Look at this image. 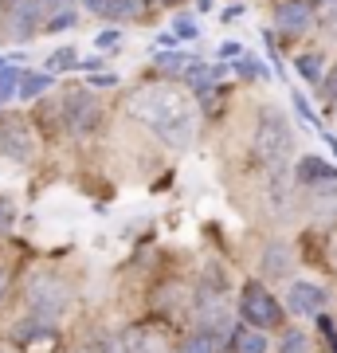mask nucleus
Wrapping results in <instances>:
<instances>
[{
	"label": "nucleus",
	"instance_id": "19",
	"mask_svg": "<svg viewBox=\"0 0 337 353\" xmlns=\"http://www.w3.org/2000/svg\"><path fill=\"white\" fill-rule=\"evenodd\" d=\"M298 75L306 79V83H318V79H322V55H302L298 59Z\"/></svg>",
	"mask_w": 337,
	"mask_h": 353
},
{
	"label": "nucleus",
	"instance_id": "4",
	"mask_svg": "<svg viewBox=\"0 0 337 353\" xmlns=\"http://www.w3.org/2000/svg\"><path fill=\"white\" fill-rule=\"evenodd\" d=\"M28 303H32V310H36L43 322H51V318H59L63 310H67L71 294H67V287H63L59 279L36 275L32 283H28Z\"/></svg>",
	"mask_w": 337,
	"mask_h": 353
},
{
	"label": "nucleus",
	"instance_id": "3",
	"mask_svg": "<svg viewBox=\"0 0 337 353\" xmlns=\"http://www.w3.org/2000/svg\"><path fill=\"white\" fill-rule=\"evenodd\" d=\"M283 306H278V299L271 294V290L263 287V283H243V290H239V318H243V326L251 330H278L283 326Z\"/></svg>",
	"mask_w": 337,
	"mask_h": 353
},
{
	"label": "nucleus",
	"instance_id": "14",
	"mask_svg": "<svg viewBox=\"0 0 337 353\" xmlns=\"http://www.w3.org/2000/svg\"><path fill=\"white\" fill-rule=\"evenodd\" d=\"M16 338H20V341H51V338H55V326L43 322V318H36V322H20Z\"/></svg>",
	"mask_w": 337,
	"mask_h": 353
},
{
	"label": "nucleus",
	"instance_id": "31",
	"mask_svg": "<svg viewBox=\"0 0 337 353\" xmlns=\"http://www.w3.org/2000/svg\"><path fill=\"white\" fill-rule=\"evenodd\" d=\"M4 294H8V275L0 271V303H4Z\"/></svg>",
	"mask_w": 337,
	"mask_h": 353
},
{
	"label": "nucleus",
	"instance_id": "24",
	"mask_svg": "<svg viewBox=\"0 0 337 353\" xmlns=\"http://www.w3.org/2000/svg\"><path fill=\"white\" fill-rule=\"evenodd\" d=\"M173 28H176V36H181V39H196V24H192V20H185V16H181Z\"/></svg>",
	"mask_w": 337,
	"mask_h": 353
},
{
	"label": "nucleus",
	"instance_id": "2",
	"mask_svg": "<svg viewBox=\"0 0 337 353\" xmlns=\"http://www.w3.org/2000/svg\"><path fill=\"white\" fill-rule=\"evenodd\" d=\"M294 150V134H290V122L278 110H263L259 114V130H255V153H259L263 165L271 169H283Z\"/></svg>",
	"mask_w": 337,
	"mask_h": 353
},
{
	"label": "nucleus",
	"instance_id": "32",
	"mask_svg": "<svg viewBox=\"0 0 337 353\" xmlns=\"http://www.w3.org/2000/svg\"><path fill=\"white\" fill-rule=\"evenodd\" d=\"M329 259H334V267H337V236H334V243H329Z\"/></svg>",
	"mask_w": 337,
	"mask_h": 353
},
{
	"label": "nucleus",
	"instance_id": "8",
	"mask_svg": "<svg viewBox=\"0 0 337 353\" xmlns=\"http://www.w3.org/2000/svg\"><path fill=\"white\" fill-rule=\"evenodd\" d=\"M224 350V330L216 326H196L181 341V353H220Z\"/></svg>",
	"mask_w": 337,
	"mask_h": 353
},
{
	"label": "nucleus",
	"instance_id": "33",
	"mask_svg": "<svg viewBox=\"0 0 337 353\" xmlns=\"http://www.w3.org/2000/svg\"><path fill=\"white\" fill-rule=\"evenodd\" d=\"M4 4H8V8H12V4H16V0H4Z\"/></svg>",
	"mask_w": 337,
	"mask_h": 353
},
{
	"label": "nucleus",
	"instance_id": "20",
	"mask_svg": "<svg viewBox=\"0 0 337 353\" xmlns=\"http://www.w3.org/2000/svg\"><path fill=\"white\" fill-rule=\"evenodd\" d=\"M75 63H79V59H75V51H71V48H63V51H55V55L48 59V75H51V71H67V67H75Z\"/></svg>",
	"mask_w": 337,
	"mask_h": 353
},
{
	"label": "nucleus",
	"instance_id": "5",
	"mask_svg": "<svg viewBox=\"0 0 337 353\" xmlns=\"http://www.w3.org/2000/svg\"><path fill=\"white\" fill-rule=\"evenodd\" d=\"M325 303H329V294H325V287H318V283H294L287 294V310H294V314L302 318H318L325 310Z\"/></svg>",
	"mask_w": 337,
	"mask_h": 353
},
{
	"label": "nucleus",
	"instance_id": "34",
	"mask_svg": "<svg viewBox=\"0 0 337 353\" xmlns=\"http://www.w3.org/2000/svg\"><path fill=\"white\" fill-rule=\"evenodd\" d=\"M334 106H337V99H334Z\"/></svg>",
	"mask_w": 337,
	"mask_h": 353
},
{
	"label": "nucleus",
	"instance_id": "26",
	"mask_svg": "<svg viewBox=\"0 0 337 353\" xmlns=\"http://www.w3.org/2000/svg\"><path fill=\"white\" fill-rule=\"evenodd\" d=\"M118 39H122V36H118V32H102V36L94 39V43H99L102 51H110V48H118Z\"/></svg>",
	"mask_w": 337,
	"mask_h": 353
},
{
	"label": "nucleus",
	"instance_id": "30",
	"mask_svg": "<svg viewBox=\"0 0 337 353\" xmlns=\"http://www.w3.org/2000/svg\"><path fill=\"white\" fill-rule=\"evenodd\" d=\"M141 353H165V345L157 338H145V350H141Z\"/></svg>",
	"mask_w": 337,
	"mask_h": 353
},
{
	"label": "nucleus",
	"instance_id": "1",
	"mask_svg": "<svg viewBox=\"0 0 337 353\" xmlns=\"http://www.w3.org/2000/svg\"><path fill=\"white\" fill-rule=\"evenodd\" d=\"M125 110L138 118L141 126L150 130L153 138H161L173 150H188L196 138L200 114H196V99L188 90L173 87V83H145L130 94Z\"/></svg>",
	"mask_w": 337,
	"mask_h": 353
},
{
	"label": "nucleus",
	"instance_id": "29",
	"mask_svg": "<svg viewBox=\"0 0 337 353\" xmlns=\"http://www.w3.org/2000/svg\"><path fill=\"white\" fill-rule=\"evenodd\" d=\"M71 24H75V16L67 12V16H55V20H51L48 28H71Z\"/></svg>",
	"mask_w": 337,
	"mask_h": 353
},
{
	"label": "nucleus",
	"instance_id": "25",
	"mask_svg": "<svg viewBox=\"0 0 337 353\" xmlns=\"http://www.w3.org/2000/svg\"><path fill=\"white\" fill-rule=\"evenodd\" d=\"M239 75H255V79H263V63H259V59H239Z\"/></svg>",
	"mask_w": 337,
	"mask_h": 353
},
{
	"label": "nucleus",
	"instance_id": "16",
	"mask_svg": "<svg viewBox=\"0 0 337 353\" xmlns=\"http://www.w3.org/2000/svg\"><path fill=\"white\" fill-rule=\"evenodd\" d=\"M278 353H314L310 350V334H302V330H287V334L278 338Z\"/></svg>",
	"mask_w": 337,
	"mask_h": 353
},
{
	"label": "nucleus",
	"instance_id": "22",
	"mask_svg": "<svg viewBox=\"0 0 337 353\" xmlns=\"http://www.w3.org/2000/svg\"><path fill=\"white\" fill-rule=\"evenodd\" d=\"M12 220H16V208H12L8 201H0V236H4L8 228H12Z\"/></svg>",
	"mask_w": 337,
	"mask_h": 353
},
{
	"label": "nucleus",
	"instance_id": "23",
	"mask_svg": "<svg viewBox=\"0 0 337 353\" xmlns=\"http://www.w3.org/2000/svg\"><path fill=\"white\" fill-rule=\"evenodd\" d=\"M318 330H322L325 338H329V345H334V353H337V330H334V322H329L325 314H318Z\"/></svg>",
	"mask_w": 337,
	"mask_h": 353
},
{
	"label": "nucleus",
	"instance_id": "15",
	"mask_svg": "<svg viewBox=\"0 0 337 353\" xmlns=\"http://www.w3.org/2000/svg\"><path fill=\"white\" fill-rule=\"evenodd\" d=\"M51 83H55L51 75H20V87H16V94H20L24 102H28V99H39V94L51 87Z\"/></svg>",
	"mask_w": 337,
	"mask_h": 353
},
{
	"label": "nucleus",
	"instance_id": "28",
	"mask_svg": "<svg viewBox=\"0 0 337 353\" xmlns=\"http://www.w3.org/2000/svg\"><path fill=\"white\" fill-rule=\"evenodd\" d=\"M325 94H329V99H337V67L329 71V79H325Z\"/></svg>",
	"mask_w": 337,
	"mask_h": 353
},
{
	"label": "nucleus",
	"instance_id": "11",
	"mask_svg": "<svg viewBox=\"0 0 337 353\" xmlns=\"http://www.w3.org/2000/svg\"><path fill=\"white\" fill-rule=\"evenodd\" d=\"M290 267H294V259H290V252L283 243H271V248L263 252V271H267V275H290Z\"/></svg>",
	"mask_w": 337,
	"mask_h": 353
},
{
	"label": "nucleus",
	"instance_id": "6",
	"mask_svg": "<svg viewBox=\"0 0 337 353\" xmlns=\"http://www.w3.org/2000/svg\"><path fill=\"white\" fill-rule=\"evenodd\" d=\"M0 145H4V153H12L16 161H28L32 157V134H28V126L20 118L0 126Z\"/></svg>",
	"mask_w": 337,
	"mask_h": 353
},
{
	"label": "nucleus",
	"instance_id": "9",
	"mask_svg": "<svg viewBox=\"0 0 337 353\" xmlns=\"http://www.w3.org/2000/svg\"><path fill=\"white\" fill-rule=\"evenodd\" d=\"M310 24V8L298 4V0H283L278 4V28L283 32H302V28Z\"/></svg>",
	"mask_w": 337,
	"mask_h": 353
},
{
	"label": "nucleus",
	"instance_id": "12",
	"mask_svg": "<svg viewBox=\"0 0 337 353\" xmlns=\"http://www.w3.org/2000/svg\"><path fill=\"white\" fill-rule=\"evenodd\" d=\"M298 176L310 185V181H337V169L329 161H322V157H306V161L298 165Z\"/></svg>",
	"mask_w": 337,
	"mask_h": 353
},
{
	"label": "nucleus",
	"instance_id": "18",
	"mask_svg": "<svg viewBox=\"0 0 337 353\" xmlns=\"http://www.w3.org/2000/svg\"><path fill=\"white\" fill-rule=\"evenodd\" d=\"M153 63L165 67V71H188V67H192V55H173V51H161V55H153Z\"/></svg>",
	"mask_w": 337,
	"mask_h": 353
},
{
	"label": "nucleus",
	"instance_id": "17",
	"mask_svg": "<svg viewBox=\"0 0 337 353\" xmlns=\"http://www.w3.org/2000/svg\"><path fill=\"white\" fill-rule=\"evenodd\" d=\"M141 350H145V334H138V330L122 334V338L110 345V353H141Z\"/></svg>",
	"mask_w": 337,
	"mask_h": 353
},
{
	"label": "nucleus",
	"instance_id": "13",
	"mask_svg": "<svg viewBox=\"0 0 337 353\" xmlns=\"http://www.w3.org/2000/svg\"><path fill=\"white\" fill-rule=\"evenodd\" d=\"M224 75V67H188V87L192 90H200V94H204V90L208 87H216V79Z\"/></svg>",
	"mask_w": 337,
	"mask_h": 353
},
{
	"label": "nucleus",
	"instance_id": "10",
	"mask_svg": "<svg viewBox=\"0 0 337 353\" xmlns=\"http://www.w3.org/2000/svg\"><path fill=\"white\" fill-rule=\"evenodd\" d=\"M271 341L263 330H251V326H239L236 330V341H232V353H267Z\"/></svg>",
	"mask_w": 337,
	"mask_h": 353
},
{
	"label": "nucleus",
	"instance_id": "7",
	"mask_svg": "<svg viewBox=\"0 0 337 353\" xmlns=\"http://www.w3.org/2000/svg\"><path fill=\"white\" fill-rule=\"evenodd\" d=\"M67 122H71L75 134H87V130L99 122V106H94V99H87V94H71V99H67Z\"/></svg>",
	"mask_w": 337,
	"mask_h": 353
},
{
	"label": "nucleus",
	"instance_id": "21",
	"mask_svg": "<svg viewBox=\"0 0 337 353\" xmlns=\"http://www.w3.org/2000/svg\"><path fill=\"white\" fill-rule=\"evenodd\" d=\"M141 8V0H110V12H118V16H134Z\"/></svg>",
	"mask_w": 337,
	"mask_h": 353
},
{
	"label": "nucleus",
	"instance_id": "27",
	"mask_svg": "<svg viewBox=\"0 0 337 353\" xmlns=\"http://www.w3.org/2000/svg\"><path fill=\"white\" fill-rule=\"evenodd\" d=\"M90 83H94V87H114L118 75H90Z\"/></svg>",
	"mask_w": 337,
	"mask_h": 353
}]
</instances>
